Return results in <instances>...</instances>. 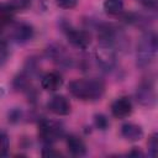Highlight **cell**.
<instances>
[{"mask_svg": "<svg viewBox=\"0 0 158 158\" xmlns=\"http://www.w3.org/2000/svg\"><path fill=\"white\" fill-rule=\"evenodd\" d=\"M69 93L83 101L100 100L105 93V84L98 78H81L75 79L68 85Z\"/></svg>", "mask_w": 158, "mask_h": 158, "instance_id": "1", "label": "cell"}, {"mask_svg": "<svg viewBox=\"0 0 158 158\" xmlns=\"http://www.w3.org/2000/svg\"><path fill=\"white\" fill-rule=\"evenodd\" d=\"M157 49H158V42L156 33L154 32L144 33L137 43V51H136L137 65L139 68L148 67L154 60Z\"/></svg>", "mask_w": 158, "mask_h": 158, "instance_id": "2", "label": "cell"}, {"mask_svg": "<svg viewBox=\"0 0 158 158\" xmlns=\"http://www.w3.org/2000/svg\"><path fill=\"white\" fill-rule=\"evenodd\" d=\"M64 136V127L60 122L42 118L38 123V137L44 144H53Z\"/></svg>", "mask_w": 158, "mask_h": 158, "instance_id": "3", "label": "cell"}, {"mask_svg": "<svg viewBox=\"0 0 158 158\" xmlns=\"http://www.w3.org/2000/svg\"><path fill=\"white\" fill-rule=\"evenodd\" d=\"M95 59L101 69L111 70L116 65V48L109 43L100 42L95 49Z\"/></svg>", "mask_w": 158, "mask_h": 158, "instance_id": "4", "label": "cell"}, {"mask_svg": "<svg viewBox=\"0 0 158 158\" xmlns=\"http://www.w3.org/2000/svg\"><path fill=\"white\" fill-rule=\"evenodd\" d=\"M9 37L12 42L23 44L30 42L35 36L33 27L27 22H15L9 25Z\"/></svg>", "mask_w": 158, "mask_h": 158, "instance_id": "5", "label": "cell"}, {"mask_svg": "<svg viewBox=\"0 0 158 158\" xmlns=\"http://www.w3.org/2000/svg\"><path fill=\"white\" fill-rule=\"evenodd\" d=\"M64 33H65L68 42L75 48L85 49L91 43V35L85 30H79L72 26H65Z\"/></svg>", "mask_w": 158, "mask_h": 158, "instance_id": "6", "label": "cell"}, {"mask_svg": "<svg viewBox=\"0 0 158 158\" xmlns=\"http://www.w3.org/2000/svg\"><path fill=\"white\" fill-rule=\"evenodd\" d=\"M136 99L137 101L147 107H151L156 104V91L154 86L151 81H143L139 84L136 91Z\"/></svg>", "mask_w": 158, "mask_h": 158, "instance_id": "7", "label": "cell"}, {"mask_svg": "<svg viewBox=\"0 0 158 158\" xmlns=\"http://www.w3.org/2000/svg\"><path fill=\"white\" fill-rule=\"evenodd\" d=\"M47 109L57 116H67L70 114L72 106L64 95H53L47 102Z\"/></svg>", "mask_w": 158, "mask_h": 158, "instance_id": "8", "label": "cell"}, {"mask_svg": "<svg viewBox=\"0 0 158 158\" xmlns=\"http://www.w3.org/2000/svg\"><path fill=\"white\" fill-rule=\"evenodd\" d=\"M47 56L60 67H70L72 58L62 44L53 43L47 48Z\"/></svg>", "mask_w": 158, "mask_h": 158, "instance_id": "9", "label": "cell"}, {"mask_svg": "<svg viewBox=\"0 0 158 158\" xmlns=\"http://www.w3.org/2000/svg\"><path fill=\"white\" fill-rule=\"evenodd\" d=\"M133 106L127 96H120L111 104V114L116 118H126L132 114Z\"/></svg>", "mask_w": 158, "mask_h": 158, "instance_id": "10", "label": "cell"}, {"mask_svg": "<svg viewBox=\"0 0 158 158\" xmlns=\"http://www.w3.org/2000/svg\"><path fill=\"white\" fill-rule=\"evenodd\" d=\"M65 143H67V148L72 156L83 157L86 154V144L79 136H77L74 133L68 135L65 138Z\"/></svg>", "mask_w": 158, "mask_h": 158, "instance_id": "11", "label": "cell"}, {"mask_svg": "<svg viewBox=\"0 0 158 158\" xmlns=\"http://www.w3.org/2000/svg\"><path fill=\"white\" fill-rule=\"evenodd\" d=\"M63 85V78L58 72L46 73L41 78V86L47 91H57Z\"/></svg>", "mask_w": 158, "mask_h": 158, "instance_id": "12", "label": "cell"}, {"mask_svg": "<svg viewBox=\"0 0 158 158\" xmlns=\"http://www.w3.org/2000/svg\"><path fill=\"white\" fill-rule=\"evenodd\" d=\"M121 136L130 142H137L143 137V128L137 123L126 122L121 126Z\"/></svg>", "mask_w": 158, "mask_h": 158, "instance_id": "13", "label": "cell"}, {"mask_svg": "<svg viewBox=\"0 0 158 158\" xmlns=\"http://www.w3.org/2000/svg\"><path fill=\"white\" fill-rule=\"evenodd\" d=\"M104 11L110 16H118L123 12L122 0H105L102 4Z\"/></svg>", "mask_w": 158, "mask_h": 158, "instance_id": "14", "label": "cell"}, {"mask_svg": "<svg viewBox=\"0 0 158 158\" xmlns=\"http://www.w3.org/2000/svg\"><path fill=\"white\" fill-rule=\"evenodd\" d=\"M14 10L9 4L0 2V28L7 27L14 19Z\"/></svg>", "mask_w": 158, "mask_h": 158, "instance_id": "15", "label": "cell"}, {"mask_svg": "<svg viewBox=\"0 0 158 158\" xmlns=\"http://www.w3.org/2000/svg\"><path fill=\"white\" fill-rule=\"evenodd\" d=\"M12 84H14V88L16 90H21V91L28 90L30 85H31V77L27 72H22L14 78Z\"/></svg>", "mask_w": 158, "mask_h": 158, "instance_id": "16", "label": "cell"}, {"mask_svg": "<svg viewBox=\"0 0 158 158\" xmlns=\"http://www.w3.org/2000/svg\"><path fill=\"white\" fill-rule=\"evenodd\" d=\"M9 148H10L9 136L5 132L0 131V158L1 157H5L9 153Z\"/></svg>", "mask_w": 158, "mask_h": 158, "instance_id": "17", "label": "cell"}, {"mask_svg": "<svg viewBox=\"0 0 158 158\" xmlns=\"http://www.w3.org/2000/svg\"><path fill=\"white\" fill-rule=\"evenodd\" d=\"M14 11H23L30 7L31 0H9L7 2Z\"/></svg>", "mask_w": 158, "mask_h": 158, "instance_id": "18", "label": "cell"}, {"mask_svg": "<svg viewBox=\"0 0 158 158\" xmlns=\"http://www.w3.org/2000/svg\"><path fill=\"white\" fill-rule=\"evenodd\" d=\"M94 125H95L96 128L104 131V130H106V128L109 127L110 122H109V120H107V117H106L105 115H102V114H96V115L94 116Z\"/></svg>", "mask_w": 158, "mask_h": 158, "instance_id": "19", "label": "cell"}, {"mask_svg": "<svg viewBox=\"0 0 158 158\" xmlns=\"http://www.w3.org/2000/svg\"><path fill=\"white\" fill-rule=\"evenodd\" d=\"M148 151H149V154L152 157L157 156V152H158V135L157 133H153L149 137V139H148Z\"/></svg>", "mask_w": 158, "mask_h": 158, "instance_id": "20", "label": "cell"}, {"mask_svg": "<svg viewBox=\"0 0 158 158\" xmlns=\"http://www.w3.org/2000/svg\"><path fill=\"white\" fill-rule=\"evenodd\" d=\"M7 57H9V51H7L6 42L2 37H0V67L5 64V62L7 60Z\"/></svg>", "mask_w": 158, "mask_h": 158, "instance_id": "21", "label": "cell"}, {"mask_svg": "<svg viewBox=\"0 0 158 158\" xmlns=\"http://www.w3.org/2000/svg\"><path fill=\"white\" fill-rule=\"evenodd\" d=\"M57 6H59L60 9H65V10H70L74 9L78 5V0H54Z\"/></svg>", "mask_w": 158, "mask_h": 158, "instance_id": "22", "label": "cell"}, {"mask_svg": "<svg viewBox=\"0 0 158 158\" xmlns=\"http://www.w3.org/2000/svg\"><path fill=\"white\" fill-rule=\"evenodd\" d=\"M42 156L43 157H60L62 153L59 151H56L54 148L49 147V144H47V147H44L42 149Z\"/></svg>", "mask_w": 158, "mask_h": 158, "instance_id": "23", "label": "cell"}, {"mask_svg": "<svg viewBox=\"0 0 158 158\" xmlns=\"http://www.w3.org/2000/svg\"><path fill=\"white\" fill-rule=\"evenodd\" d=\"M137 1H139L146 9H149V10L157 9V0H137Z\"/></svg>", "mask_w": 158, "mask_h": 158, "instance_id": "24", "label": "cell"}, {"mask_svg": "<svg viewBox=\"0 0 158 158\" xmlns=\"http://www.w3.org/2000/svg\"><path fill=\"white\" fill-rule=\"evenodd\" d=\"M128 156H136V157H138V156H139V157H144V153H143L141 149H138L137 147H133V149L128 153Z\"/></svg>", "mask_w": 158, "mask_h": 158, "instance_id": "25", "label": "cell"}]
</instances>
